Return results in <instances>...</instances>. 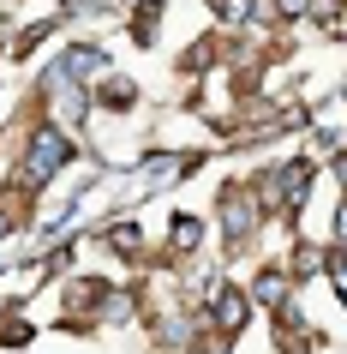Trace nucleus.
<instances>
[{
	"label": "nucleus",
	"instance_id": "nucleus-3",
	"mask_svg": "<svg viewBox=\"0 0 347 354\" xmlns=\"http://www.w3.org/2000/svg\"><path fill=\"white\" fill-rule=\"evenodd\" d=\"M156 24H162V0H138L132 6V42L138 48H156V37H162Z\"/></svg>",
	"mask_w": 347,
	"mask_h": 354
},
{
	"label": "nucleus",
	"instance_id": "nucleus-5",
	"mask_svg": "<svg viewBox=\"0 0 347 354\" xmlns=\"http://www.w3.org/2000/svg\"><path fill=\"white\" fill-rule=\"evenodd\" d=\"M198 241H204V216L180 210V216H174V228H168V246H174V252H192Z\"/></svg>",
	"mask_w": 347,
	"mask_h": 354
},
{
	"label": "nucleus",
	"instance_id": "nucleus-6",
	"mask_svg": "<svg viewBox=\"0 0 347 354\" xmlns=\"http://www.w3.org/2000/svg\"><path fill=\"white\" fill-rule=\"evenodd\" d=\"M210 12H216L221 24H246L252 19V0H210Z\"/></svg>",
	"mask_w": 347,
	"mask_h": 354
},
{
	"label": "nucleus",
	"instance_id": "nucleus-1",
	"mask_svg": "<svg viewBox=\"0 0 347 354\" xmlns=\"http://www.w3.org/2000/svg\"><path fill=\"white\" fill-rule=\"evenodd\" d=\"M72 162V145H66V132L60 127H37L30 132V145H24V168H19V187H42L48 174Z\"/></svg>",
	"mask_w": 347,
	"mask_h": 354
},
{
	"label": "nucleus",
	"instance_id": "nucleus-7",
	"mask_svg": "<svg viewBox=\"0 0 347 354\" xmlns=\"http://www.w3.org/2000/svg\"><path fill=\"white\" fill-rule=\"evenodd\" d=\"M0 342H6V348H24V342H30V324H24V318H6V324H0Z\"/></svg>",
	"mask_w": 347,
	"mask_h": 354
},
{
	"label": "nucleus",
	"instance_id": "nucleus-8",
	"mask_svg": "<svg viewBox=\"0 0 347 354\" xmlns=\"http://www.w3.org/2000/svg\"><path fill=\"white\" fill-rule=\"evenodd\" d=\"M329 288H335V295L347 300V264H329Z\"/></svg>",
	"mask_w": 347,
	"mask_h": 354
},
{
	"label": "nucleus",
	"instance_id": "nucleus-2",
	"mask_svg": "<svg viewBox=\"0 0 347 354\" xmlns=\"http://www.w3.org/2000/svg\"><path fill=\"white\" fill-rule=\"evenodd\" d=\"M90 102H96V109H108V114H126L132 102H138V84L120 78V73H102V84L90 91Z\"/></svg>",
	"mask_w": 347,
	"mask_h": 354
},
{
	"label": "nucleus",
	"instance_id": "nucleus-4",
	"mask_svg": "<svg viewBox=\"0 0 347 354\" xmlns=\"http://www.w3.org/2000/svg\"><path fill=\"white\" fill-rule=\"evenodd\" d=\"M288 270H257V288H252V300L257 306H288Z\"/></svg>",
	"mask_w": 347,
	"mask_h": 354
}]
</instances>
